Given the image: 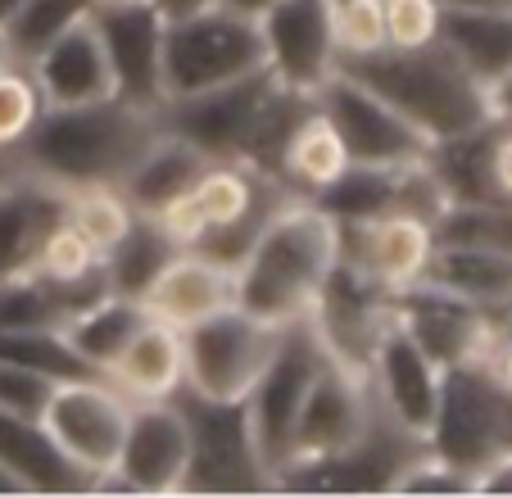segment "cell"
<instances>
[{
    "label": "cell",
    "mask_w": 512,
    "mask_h": 498,
    "mask_svg": "<svg viewBox=\"0 0 512 498\" xmlns=\"http://www.w3.org/2000/svg\"><path fill=\"white\" fill-rule=\"evenodd\" d=\"M395 322L440 367H467L494 358V349H499L503 331L512 322V308L490 313V308L472 304L463 295H449L431 281H417V286L395 290Z\"/></svg>",
    "instance_id": "9c48e42d"
},
{
    "label": "cell",
    "mask_w": 512,
    "mask_h": 498,
    "mask_svg": "<svg viewBox=\"0 0 512 498\" xmlns=\"http://www.w3.org/2000/svg\"><path fill=\"white\" fill-rule=\"evenodd\" d=\"M435 240H472V245H490L512 259V204H454L435 222Z\"/></svg>",
    "instance_id": "d590c367"
},
{
    "label": "cell",
    "mask_w": 512,
    "mask_h": 498,
    "mask_svg": "<svg viewBox=\"0 0 512 498\" xmlns=\"http://www.w3.org/2000/svg\"><path fill=\"white\" fill-rule=\"evenodd\" d=\"M100 5H123V0H100Z\"/></svg>",
    "instance_id": "11a10c76"
},
{
    "label": "cell",
    "mask_w": 512,
    "mask_h": 498,
    "mask_svg": "<svg viewBox=\"0 0 512 498\" xmlns=\"http://www.w3.org/2000/svg\"><path fill=\"white\" fill-rule=\"evenodd\" d=\"M96 5L100 0H23L19 14L5 23V37H10L14 55H19L23 64H32L55 37H64V32L78 28V23H87L91 14H96Z\"/></svg>",
    "instance_id": "836d02e7"
},
{
    "label": "cell",
    "mask_w": 512,
    "mask_h": 498,
    "mask_svg": "<svg viewBox=\"0 0 512 498\" xmlns=\"http://www.w3.org/2000/svg\"><path fill=\"white\" fill-rule=\"evenodd\" d=\"M59 381L41 372H28V367L0 363V412H19V417H41L55 394Z\"/></svg>",
    "instance_id": "7bdbcfd3"
},
{
    "label": "cell",
    "mask_w": 512,
    "mask_h": 498,
    "mask_svg": "<svg viewBox=\"0 0 512 498\" xmlns=\"http://www.w3.org/2000/svg\"><path fill=\"white\" fill-rule=\"evenodd\" d=\"M395 494H472V476L440 453L422 449L395 480Z\"/></svg>",
    "instance_id": "b9f144b4"
},
{
    "label": "cell",
    "mask_w": 512,
    "mask_h": 498,
    "mask_svg": "<svg viewBox=\"0 0 512 498\" xmlns=\"http://www.w3.org/2000/svg\"><path fill=\"white\" fill-rule=\"evenodd\" d=\"M263 68V32L259 19L213 5L191 19L164 23V105L218 91L227 82Z\"/></svg>",
    "instance_id": "5b68a950"
},
{
    "label": "cell",
    "mask_w": 512,
    "mask_h": 498,
    "mask_svg": "<svg viewBox=\"0 0 512 498\" xmlns=\"http://www.w3.org/2000/svg\"><path fill=\"white\" fill-rule=\"evenodd\" d=\"M349 150L340 141V132L331 127V118L322 114L318 105L300 118V127L290 132L286 150H281V163H277V177L290 195H304V200H318L331 182L349 168Z\"/></svg>",
    "instance_id": "f1b7e54d"
},
{
    "label": "cell",
    "mask_w": 512,
    "mask_h": 498,
    "mask_svg": "<svg viewBox=\"0 0 512 498\" xmlns=\"http://www.w3.org/2000/svg\"><path fill=\"white\" fill-rule=\"evenodd\" d=\"M0 467L23 485V494H96V480L68 458L41 417L0 412Z\"/></svg>",
    "instance_id": "cb8c5ba5"
},
{
    "label": "cell",
    "mask_w": 512,
    "mask_h": 498,
    "mask_svg": "<svg viewBox=\"0 0 512 498\" xmlns=\"http://www.w3.org/2000/svg\"><path fill=\"white\" fill-rule=\"evenodd\" d=\"M5 182H10V173H5V163H0V186H5Z\"/></svg>",
    "instance_id": "db71d44e"
},
{
    "label": "cell",
    "mask_w": 512,
    "mask_h": 498,
    "mask_svg": "<svg viewBox=\"0 0 512 498\" xmlns=\"http://www.w3.org/2000/svg\"><path fill=\"white\" fill-rule=\"evenodd\" d=\"M327 363V349L318 345L313 326L304 322H290L277 340V354L268 358L263 376L254 381V390L245 394V412H250V431L259 440V453L272 471V489H277V467H281V453H286L290 440V426H295V412H300L304 394H309L313 376L322 372Z\"/></svg>",
    "instance_id": "7c38bea8"
},
{
    "label": "cell",
    "mask_w": 512,
    "mask_h": 498,
    "mask_svg": "<svg viewBox=\"0 0 512 498\" xmlns=\"http://www.w3.org/2000/svg\"><path fill=\"white\" fill-rule=\"evenodd\" d=\"M445 10H481V5H508V0H440Z\"/></svg>",
    "instance_id": "f907efd6"
},
{
    "label": "cell",
    "mask_w": 512,
    "mask_h": 498,
    "mask_svg": "<svg viewBox=\"0 0 512 498\" xmlns=\"http://www.w3.org/2000/svg\"><path fill=\"white\" fill-rule=\"evenodd\" d=\"M209 168V154L195 150L186 136L177 132H159L155 141L145 145V154L132 163V173L118 182V191L127 195L136 213H159L164 204H173L177 195H186L195 186V177Z\"/></svg>",
    "instance_id": "83f0119b"
},
{
    "label": "cell",
    "mask_w": 512,
    "mask_h": 498,
    "mask_svg": "<svg viewBox=\"0 0 512 498\" xmlns=\"http://www.w3.org/2000/svg\"><path fill=\"white\" fill-rule=\"evenodd\" d=\"M318 109L331 118V127L340 132V141H345L354 163L399 168V163L426 159V150H431V141L395 105H386L377 91H368L358 77L340 73V68L327 77V87L318 91Z\"/></svg>",
    "instance_id": "9a60e30c"
},
{
    "label": "cell",
    "mask_w": 512,
    "mask_h": 498,
    "mask_svg": "<svg viewBox=\"0 0 512 498\" xmlns=\"http://www.w3.org/2000/svg\"><path fill=\"white\" fill-rule=\"evenodd\" d=\"M186 462H191V431L177 399H141L132 403L127 435L114 471L100 489L118 494H182Z\"/></svg>",
    "instance_id": "2e32d148"
},
{
    "label": "cell",
    "mask_w": 512,
    "mask_h": 498,
    "mask_svg": "<svg viewBox=\"0 0 512 498\" xmlns=\"http://www.w3.org/2000/svg\"><path fill=\"white\" fill-rule=\"evenodd\" d=\"M381 10H386V46L417 50L440 41V19H445L440 0H381Z\"/></svg>",
    "instance_id": "60d3db41"
},
{
    "label": "cell",
    "mask_w": 512,
    "mask_h": 498,
    "mask_svg": "<svg viewBox=\"0 0 512 498\" xmlns=\"http://www.w3.org/2000/svg\"><path fill=\"white\" fill-rule=\"evenodd\" d=\"M19 5H23V0H0V28H5V23L19 14Z\"/></svg>",
    "instance_id": "f5cc1de1"
},
{
    "label": "cell",
    "mask_w": 512,
    "mask_h": 498,
    "mask_svg": "<svg viewBox=\"0 0 512 498\" xmlns=\"http://www.w3.org/2000/svg\"><path fill=\"white\" fill-rule=\"evenodd\" d=\"M435 254V222L413 209L340 222V263L372 277L386 290L417 286Z\"/></svg>",
    "instance_id": "ac0fdd59"
},
{
    "label": "cell",
    "mask_w": 512,
    "mask_h": 498,
    "mask_svg": "<svg viewBox=\"0 0 512 498\" xmlns=\"http://www.w3.org/2000/svg\"><path fill=\"white\" fill-rule=\"evenodd\" d=\"M422 281L449 290V295L472 299V304L490 308V313H508L512 308V259L490 245L435 240L431 268H426Z\"/></svg>",
    "instance_id": "4316f807"
},
{
    "label": "cell",
    "mask_w": 512,
    "mask_h": 498,
    "mask_svg": "<svg viewBox=\"0 0 512 498\" xmlns=\"http://www.w3.org/2000/svg\"><path fill=\"white\" fill-rule=\"evenodd\" d=\"M191 431V462H186L182 494H263L272 489V471L250 431L245 403L200 399L191 390L173 394Z\"/></svg>",
    "instance_id": "8992f818"
},
{
    "label": "cell",
    "mask_w": 512,
    "mask_h": 498,
    "mask_svg": "<svg viewBox=\"0 0 512 498\" xmlns=\"http://www.w3.org/2000/svg\"><path fill=\"white\" fill-rule=\"evenodd\" d=\"M141 304L150 308V317L186 331L223 308H236V268L223 259H209L200 249H177L173 263L141 295Z\"/></svg>",
    "instance_id": "7402d4cb"
},
{
    "label": "cell",
    "mask_w": 512,
    "mask_h": 498,
    "mask_svg": "<svg viewBox=\"0 0 512 498\" xmlns=\"http://www.w3.org/2000/svg\"><path fill=\"white\" fill-rule=\"evenodd\" d=\"M331 37L340 59L386 50V10L381 0H331Z\"/></svg>",
    "instance_id": "74e56055"
},
{
    "label": "cell",
    "mask_w": 512,
    "mask_h": 498,
    "mask_svg": "<svg viewBox=\"0 0 512 498\" xmlns=\"http://www.w3.org/2000/svg\"><path fill=\"white\" fill-rule=\"evenodd\" d=\"M223 5H232V10L250 14V19H259V14H268L272 5H281V0H223Z\"/></svg>",
    "instance_id": "c3c4849f"
},
{
    "label": "cell",
    "mask_w": 512,
    "mask_h": 498,
    "mask_svg": "<svg viewBox=\"0 0 512 498\" xmlns=\"http://www.w3.org/2000/svg\"><path fill=\"white\" fill-rule=\"evenodd\" d=\"M286 326L259 322L245 308H223L204 322L182 331L186 354V385L182 390L218 403H245L254 381L263 376L268 358L277 354V340Z\"/></svg>",
    "instance_id": "ba28073f"
},
{
    "label": "cell",
    "mask_w": 512,
    "mask_h": 498,
    "mask_svg": "<svg viewBox=\"0 0 512 498\" xmlns=\"http://www.w3.org/2000/svg\"><path fill=\"white\" fill-rule=\"evenodd\" d=\"M213 5H223V0H150V10H155L164 23L191 19V14H204V10H213Z\"/></svg>",
    "instance_id": "bcb514c9"
},
{
    "label": "cell",
    "mask_w": 512,
    "mask_h": 498,
    "mask_svg": "<svg viewBox=\"0 0 512 498\" xmlns=\"http://www.w3.org/2000/svg\"><path fill=\"white\" fill-rule=\"evenodd\" d=\"M490 114H494V123H512V68L503 77H494L490 87Z\"/></svg>",
    "instance_id": "7dc6e473"
},
{
    "label": "cell",
    "mask_w": 512,
    "mask_h": 498,
    "mask_svg": "<svg viewBox=\"0 0 512 498\" xmlns=\"http://www.w3.org/2000/svg\"><path fill=\"white\" fill-rule=\"evenodd\" d=\"M0 494H23V485H19V480H14L5 467H0Z\"/></svg>",
    "instance_id": "816d5d0a"
},
{
    "label": "cell",
    "mask_w": 512,
    "mask_h": 498,
    "mask_svg": "<svg viewBox=\"0 0 512 498\" xmlns=\"http://www.w3.org/2000/svg\"><path fill=\"white\" fill-rule=\"evenodd\" d=\"M340 73L358 77L386 105H395L426 141H445V136H463L494 123L485 82L445 41L417 46V50L386 46L377 55L340 59Z\"/></svg>",
    "instance_id": "3957f363"
},
{
    "label": "cell",
    "mask_w": 512,
    "mask_h": 498,
    "mask_svg": "<svg viewBox=\"0 0 512 498\" xmlns=\"http://www.w3.org/2000/svg\"><path fill=\"white\" fill-rule=\"evenodd\" d=\"M372 412H377V399H372L368 376H354L327 358L322 372L313 376L300 412H295V426H290L277 480L286 476V471L322 462V458H331V453H340L345 444H354L358 435H363V426L372 422Z\"/></svg>",
    "instance_id": "5bb4252c"
},
{
    "label": "cell",
    "mask_w": 512,
    "mask_h": 498,
    "mask_svg": "<svg viewBox=\"0 0 512 498\" xmlns=\"http://www.w3.org/2000/svg\"><path fill=\"white\" fill-rule=\"evenodd\" d=\"M304 322L313 326V336L327 349L331 363H340L354 376H368L372 354L395 322V290L377 286L349 263H336Z\"/></svg>",
    "instance_id": "30bf717a"
},
{
    "label": "cell",
    "mask_w": 512,
    "mask_h": 498,
    "mask_svg": "<svg viewBox=\"0 0 512 498\" xmlns=\"http://www.w3.org/2000/svg\"><path fill=\"white\" fill-rule=\"evenodd\" d=\"M150 322V308L141 304V299L132 295H105L100 304H91L87 313H78L73 322L64 326V336L73 340V349H78L82 358H87L96 372L109 376V367H114V358L127 349V340L141 331V326Z\"/></svg>",
    "instance_id": "4dcf8cb0"
},
{
    "label": "cell",
    "mask_w": 512,
    "mask_h": 498,
    "mask_svg": "<svg viewBox=\"0 0 512 498\" xmlns=\"http://www.w3.org/2000/svg\"><path fill=\"white\" fill-rule=\"evenodd\" d=\"M445 372L399 322H390V331L381 336L377 354L368 367V385L377 408L386 412L395 426H404L408 435L426 440L431 422L440 412V394H445Z\"/></svg>",
    "instance_id": "d6986e66"
},
{
    "label": "cell",
    "mask_w": 512,
    "mask_h": 498,
    "mask_svg": "<svg viewBox=\"0 0 512 498\" xmlns=\"http://www.w3.org/2000/svg\"><path fill=\"white\" fill-rule=\"evenodd\" d=\"M472 494H512V449L472 471Z\"/></svg>",
    "instance_id": "f6af8a7d"
},
{
    "label": "cell",
    "mask_w": 512,
    "mask_h": 498,
    "mask_svg": "<svg viewBox=\"0 0 512 498\" xmlns=\"http://www.w3.org/2000/svg\"><path fill=\"white\" fill-rule=\"evenodd\" d=\"M494 127L499 123H485L463 136H445V141H431V150H426V168L435 173L449 209H454V204H494L499 200V195H494V173H490Z\"/></svg>",
    "instance_id": "f546056e"
},
{
    "label": "cell",
    "mask_w": 512,
    "mask_h": 498,
    "mask_svg": "<svg viewBox=\"0 0 512 498\" xmlns=\"http://www.w3.org/2000/svg\"><path fill=\"white\" fill-rule=\"evenodd\" d=\"M0 363L28 367L50 381H96V367L73 349L64 326H23V331H0Z\"/></svg>",
    "instance_id": "d6a6232c"
},
{
    "label": "cell",
    "mask_w": 512,
    "mask_h": 498,
    "mask_svg": "<svg viewBox=\"0 0 512 498\" xmlns=\"http://www.w3.org/2000/svg\"><path fill=\"white\" fill-rule=\"evenodd\" d=\"M100 268H105V254L64 218L55 231H50V240H46V249H41V259L32 272H41V277H50V281H78V277H91V272H100Z\"/></svg>",
    "instance_id": "ab89813d"
},
{
    "label": "cell",
    "mask_w": 512,
    "mask_h": 498,
    "mask_svg": "<svg viewBox=\"0 0 512 498\" xmlns=\"http://www.w3.org/2000/svg\"><path fill=\"white\" fill-rule=\"evenodd\" d=\"M268 87H272V73L259 68V73L241 77V82H227L218 91L173 100V105H164V127L186 136L209 159H245V145H250L254 118H259Z\"/></svg>",
    "instance_id": "44dd1931"
},
{
    "label": "cell",
    "mask_w": 512,
    "mask_h": 498,
    "mask_svg": "<svg viewBox=\"0 0 512 498\" xmlns=\"http://www.w3.org/2000/svg\"><path fill=\"white\" fill-rule=\"evenodd\" d=\"M41 114H46V96H41L32 68L14 64L10 73H0V154L19 150Z\"/></svg>",
    "instance_id": "8d00e7d4"
},
{
    "label": "cell",
    "mask_w": 512,
    "mask_h": 498,
    "mask_svg": "<svg viewBox=\"0 0 512 498\" xmlns=\"http://www.w3.org/2000/svg\"><path fill=\"white\" fill-rule=\"evenodd\" d=\"M426 449L463 467L467 476L512 449V390L490 363H467L445 372V394H440Z\"/></svg>",
    "instance_id": "52a82bcc"
},
{
    "label": "cell",
    "mask_w": 512,
    "mask_h": 498,
    "mask_svg": "<svg viewBox=\"0 0 512 498\" xmlns=\"http://www.w3.org/2000/svg\"><path fill=\"white\" fill-rule=\"evenodd\" d=\"M109 385L127 394L132 403L141 399H173L186 385V354H182V331L159 317L127 340V349L109 367Z\"/></svg>",
    "instance_id": "484cf974"
},
{
    "label": "cell",
    "mask_w": 512,
    "mask_h": 498,
    "mask_svg": "<svg viewBox=\"0 0 512 498\" xmlns=\"http://www.w3.org/2000/svg\"><path fill=\"white\" fill-rule=\"evenodd\" d=\"M68 222H73L100 254H109V249L127 236V227L136 222V209L127 204V195L118 191V186H82V191H68Z\"/></svg>",
    "instance_id": "e575fe53"
},
{
    "label": "cell",
    "mask_w": 512,
    "mask_h": 498,
    "mask_svg": "<svg viewBox=\"0 0 512 498\" xmlns=\"http://www.w3.org/2000/svg\"><path fill=\"white\" fill-rule=\"evenodd\" d=\"M23 326H64L37 272L0 277V331H23Z\"/></svg>",
    "instance_id": "f35d334b"
},
{
    "label": "cell",
    "mask_w": 512,
    "mask_h": 498,
    "mask_svg": "<svg viewBox=\"0 0 512 498\" xmlns=\"http://www.w3.org/2000/svg\"><path fill=\"white\" fill-rule=\"evenodd\" d=\"M177 240L168 236L164 227H159L150 213H136V222L127 227V236L118 240L114 249L105 254V272H109V286L118 290V295H132L141 299L145 290L155 286V277L173 263L177 254Z\"/></svg>",
    "instance_id": "1f68e13d"
},
{
    "label": "cell",
    "mask_w": 512,
    "mask_h": 498,
    "mask_svg": "<svg viewBox=\"0 0 512 498\" xmlns=\"http://www.w3.org/2000/svg\"><path fill=\"white\" fill-rule=\"evenodd\" d=\"M336 263L340 222L318 200L290 195L236 263V308L272 326L300 322Z\"/></svg>",
    "instance_id": "7a4b0ae2"
},
{
    "label": "cell",
    "mask_w": 512,
    "mask_h": 498,
    "mask_svg": "<svg viewBox=\"0 0 512 498\" xmlns=\"http://www.w3.org/2000/svg\"><path fill=\"white\" fill-rule=\"evenodd\" d=\"M14 64H23L19 55H14V46H10V37H5V28H0V73H10Z\"/></svg>",
    "instance_id": "681fc988"
},
{
    "label": "cell",
    "mask_w": 512,
    "mask_h": 498,
    "mask_svg": "<svg viewBox=\"0 0 512 498\" xmlns=\"http://www.w3.org/2000/svg\"><path fill=\"white\" fill-rule=\"evenodd\" d=\"M127 417H132V399L118 385H109V376H96V381H59L46 412H41V422L55 435L59 449L96 480V494L118 462Z\"/></svg>",
    "instance_id": "8fae6325"
},
{
    "label": "cell",
    "mask_w": 512,
    "mask_h": 498,
    "mask_svg": "<svg viewBox=\"0 0 512 498\" xmlns=\"http://www.w3.org/2000/svg\"><path fill=\"white\" fill-rule=\"evenodd\" d=\"M422 449L426 440L408 435L404 426H395L377 408L354 444H345L340 453H331L322 462L286 471L277 480V489H300V494H395L399 471Z\"/></svg>",
    "instance_id": "4fadbf2b"
},
{
    "label": "cell",
    "mask_w": 512,
    "mask_h": 498,
    "mask_svg": "<svg viewBox=\"0 0 512 498\" xmlns=\"http://www.w3.org/2000/svg\"><path fill=\"white\" fill-rule=\"evenodd\" d=\"M159 132H164V109L123 96L87 100V105H46L28 141L0 154V163L10 177H37L59 191L118 186Z\"/></svg>",
    "instance_id": "6da1fadb"
},
{
    "label": "cell",
    "mask_w": 512,
    "mask_h": 498,
    "mask_svg": "<svg viewBox=\"0 0 512 498\" xmlns=\"http://www.w3.org/2000/svg\"><path fill=\"white\" fill-rule=\"evenodd\" d=\"M490 173H494V195L512 204V123H499V127H494Z\"/></svg>",
    "instance_id": "ee69618b"
},
{
    "label": "cell",
    "mask_w": 512,
    "mask_h": 498,
    "mask_svg": "<svg viewBox=\"0 0 512 498\" xmlns=\"http://www.w3.org/2000/svg\"><path fill=\"white\" fill-rule=\"evenodd\" d=\"M68 218V191L37 177H19L0 186V277L32 272L50 231Z\"/></svg>",
    "instance_id": "603a6c76"
},
{
    "label": "cell",
    "mask_w": 512,
    "mask_h": 498,
    "mask_svg": "<svg viewBox=\"0 0 512 498\" xmlns=\"http://www.w3.org/2000/svg\"><path fill=\"white\" fill-rule=\"evenodd\" d=\"M91 23L105 41L114 96L164 109V19L150 10V0L96 5Z\"/></svg>",
    "instance_id": "ffe728a7"
},
{
    "label": "cell",
    "mask_w": 512,
    "mask_h": 498,
    "mask_svg": "<svg viewBox=\"0 0 512 498\" xmlns=\"http://www.w3.org/2000/svg\"><path fill=\"white\" fill-rule=\"evenodd\" d=\"M32 77H37L46 105H87V100L114 96V73H109V55L100 41L96 23H78L64 37H55L37 59H32Z\"/></svg>",
    "instance_id": "d4e9b609"
},
{
    "label": "cell",
    "mask_w": 512,
    "mask_h": 498,
    "mask_svg": "<svg viewBox=\"0 0 512 498\" xmlns=\"http://www.w3.org/2000/svg\"><path fill=\"white\" fill-rule=\"evenodd\" d=\"M263 68L281 87L318 96L327 77L340 68L336 37H331V0H281L259 14Z\"/></svg>",
    "instance_id": "e0dca14e"
},
{
    "label": "cell",
    "mask_w": 512,
    "mask_h": 498,
    "mask_svg": "<svg viewBox=\"0 0 512 498\" xmlns=\"http://www.w3.org/2000/svg\"><path fill=\"white\" fill-rule=\"evenodd\" d=\"M290 200V191L272 173L241 159H209L195 186L164 204L150 218L168 231L182 249H200L209 259L241 263L245 249L263 231V222Z\"/></svg>",
    "instance_id": "277c9868"
}]
</instances>
